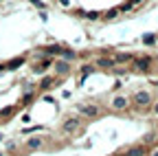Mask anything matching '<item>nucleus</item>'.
<instances>
[{
	"instance_id": "nucleus-1",
	"label": "nucleus",
	"mask_w": 158,
	"mask_h": 156,
	"mask_svg": "<svg viewBox=\"0 0 158 156\" xmlns=\"http://www.w3.org/2000/svg\"><path fill=\"white\" fill-rule=\"evenodd\" d=\"M132 103H134L136 108H147V106L152 103V95L145 92V90H136V92L132 95Z\"/></svg>"
},
{
	"instance_id": "nucleus-2",
	"label": "nucleus",
	"mask_w": 158,
	"mask_h": 156,
	"mask_svg": "<svg viewBox=\"0 0 158 156\" xmlns=\"http://www.w3.org/2000/svg\"><path fill=\"white\" fill-rule=\"evenodd\" d=\"M77 112H81V114L90 116V119H94V116H99V114H101V108H99V106H94V103H90V106H86V103H79V106H77Z\"/></svg>"
},
{
	"instance_id": "nucleus-3",
	"label": "nucleus",
	"mask_w": 158,
	"mask_h": 156,
	"mask_svg": "<svg viewBox=\"0 0 158 156\" xmlns=\"http://www.w3.org/2000/svg\"><path fill=\"white\" fill-rule=\"evenodd\" d=\"M79 125H81V123H79L77 116H70V119H66V121L62 123V132H64V134H75V132L79 130Z\"/></svg>"
},
{
	"instance_id": "nucleus-4",
	"label": "nucleus",
	"mask_w": 158,
	"mask_h": 156,
	"mask_svg": "<svg viewBox=\"0 0 158 156\" xmlns=\"http://www.w3.org/2000/svg\"><path fill=\"white\" fill-rule=\"evenodd\" d=\"M110 106H112V110H116V112H121V110H125L127 106H130V99L125 95H116L114 99L110 101Z\"/></svg>"
},
{
	"instance_id": "nucleus-5",
	"label": "nucleus",
	"mask_w": 158,
	"mask_h": 156,
	"mask_svg": "<svg viewBox=\"0 0 158 156\" xmlns=\"http://www.w3.org/2000/svg\"><path fill=\"white\" fill-rule=\"evenodd\" d=\"M55 73H57V75H68V73H70V64L64 62V60H62V62H55Z\"/></svg>"
},
{
	"instance_id": "nucleus-6",
	"label": "nucleus",
	"mask_w": 158,
	"mask_h": 156,
	"mask_svg": "<svg viewBox=\"0 0 158 156\" xmlns=\"http://www.w3.org/2000/svg\"><path fill=\"white\" fill-rule=\"evenodd\" d=\"M42 145H44V139H42V136H33V139L27 141V147H29V150H40Z\"/></svg>"
},
{
	"instance_id": "nucleus-7",
	"label": "nucleus",
	"mask_w": 158,
	"mask_h": 156,
	"mask_svg": "<svg viewBox=\"0 0 158 156\" xmlns=\"http://www.w3.org/2000/svg\"><path fill=\"white\" fill-rule=\"evenodd\" d=\"M143 154H145L143 145H134V147H130V150L125 152V156H143Z\"/></svg>"
},
{
	"instance_id": "nucleus-8",
	"label": "nucleus",
	"mask_w": 158,
	"mask_h": 156,
	"mask_svg": "<svg viewBox=\"0 0 158 156\" xmlns=\"http://www.w3.org/2000/svg\"><path fill=\"white\" fill-rule=\"evenodd\" d=\"M24 64V57H15V60H11L5 68H9V70H13V68H18V66H22Z\"/></svg>"
},
{
	"instance_id": "nucleus-9",
	"label": "nucleus",
	"mask_w": 158,
	"mask_h": 156,
	"mask_svg": "<svg viewBox=\"0 0 158 156\" xmlns=\"http://www.w3.org/2000/svg\"><path fill=\"white\" fill-rule=\"evenodd\" d=\"M134 66H136L138 70H149V60H136Z\"/></svg>"
},
{
	"instance_id": "nucleus-10",
	"label": "nucleus",
	"mask_w": 158,
	"mask_h": 156,
	"mask_svg": "<svg viewBox=\"0 0 158 156\" xmlns=\"http://www.w3.org/2000/svg\"><path fill=\"white\" fill-rule=\"evenodd\" d=\"M97 64L101 66V68H112V66H114V60H106V57H101Z\"/></svg>"
},
{
	"instance_id": "nucleus-11",
	"label": "nucleus",
	"mask_w": 158,
	"mask_h": 156,
	"mask_svg": "<svg viewBox=\"0 0 158 156\" xmlns=\"http://www.w3.org/2000/svg\"><path fill=\"white\" fill-rule=\"evenodd\" d=\"M130 60H132V55H130V53H125V55H116V57H114V64H116V62H118V64H123V62H130Z\"/></svg>"
},
{
	"instance_id": "nucleus-12",
	"label": "nucleus",
	"mask_w": 158,
	"mask_h": 156,
	"mask_svg": "<svg viewBox=\"0 0 158 156\" xmlns=\"http://www.w3.org/2000/svg\"><path fill=\"white\" fill-rule=\"evenodd\" d=\"M51 84H53V77H44V79H42V86H40V88L46 90V88H51Z\"/></svg>"
},
{
	"instance_id": "nucleus-13",
	"label": "nucleus",
	"mask_w": 158,
	"mask_h": 156,
	"mask_svg": "<svg viewBox=\"0 0 158 156\" xmlns=\"http://www.w3.org/2000/svg\"><path fill=\"white\" fill-rule=\"evenodd\" d=\"M48 66H51V62H44V64H40V66H35V68H33V73H44V70H46Z\"/></svg>"
},
{
	"instance_id": "nucleus-14",
	"label": "nucleus",
	"mask_w": 158,
	"mask_h": 156,
	"mask_svg": "<svg viewBox=\"0 0 158 156\" xmlns=\"http://www.w3.org/2000/svg\"><path fill=\"white\" fill-rule=\"evenodd\" d=\"M62 55H64V62H70V60H75V53H70V51H62Z\"/></svg>"
},
{
	"instance_id": "nucleus-15",
	"label": "nucleus",
	"mask_w": 158,
	"mask_h": 156,
	"mask_svg": "<svg viewBox=\"0 0 158 156\" xmlns=\"http://www.w3.org/2000/svg\"><path fill=\"white\" fill-rule=\"evenodd\" d=\"M86 18H90V20H94V18H99V13H97V11H90V13H86Z\"/></svg>"
},
{
	"instance_id": "nucleus-16",
	"label": "nucleus",
	"mask_w": 158,
	"mask_h": 156,
	"mask_svg": "<svg viewBox=\"0 0 158 156\" xmlns=\"http://www.w3.org/2000/svg\"><path fill=\"white\" fill-rule=\"evenodd\" d=\"M116 13H118V9H112V11H108V18H114Z\"/></svg>"
},
{
	"instance_id": "nucleus-17",
	"label": "nucleus",
	"mask_w": 158,
	"mask_h": 156,
	"mask_svg": "<svg viewBox=\"0 0 158 156\" xmlns=\"http://www.w3.org/2000/svg\"><path fill=\"white\" fill-rule=\"evenodd\" d=\"M152 156H158V147H156V150H152Z\"/></svg>"
},
{
	"instance_id": "nucleus-18",
	"label": "nucleus",
	"mask_w": 158,
	"mask_h": 156,
	"mask_svg": "<svg viewBox=\"0 0 158 156\" xmlns=\"http://www.w3.org/2000/svg\"><path fill=\"white\" fill-rule=\"evenodd\" d=\"M154 112H156V114H158V103H154Z\"/></svg>"
},
{
	"instance_id": "nucleus-19",
	"label": "nucleus",
	"mask_w": 158,
	"mask_h": 156,
	"mask_svg": "<svg viewBox=\"0 0 158 156\" xmlns=\"http://www.w3.org/2000/svg\"><path fill=\"white\" fill-rule=\"evenodd\" d=\"M2 68H5V66H0V70H2Z\"/></svg>"
},
{
	"instance_id": "nucleus-20",
	"label": "nucleus",
	"mask_w": 158,
	"mask_h": 156,
	"mask_svg": "<svg viewBox=\"0 0 158 156\" xmlns=\"http://www.w3.org/2000/svg\"><path fill=\"white\" fill-rule=\"evenodd\" d=\"M0 156H5V154H2V152H0Z\"/></svg>"
}]
</instances>
